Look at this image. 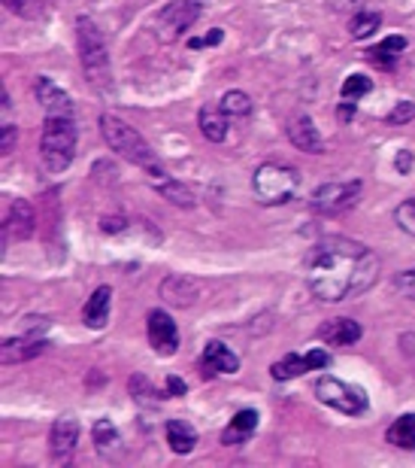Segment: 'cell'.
<instances>
[{"label": "cell", "instance_id": "20", "mask_svg": "<svg viewBox=\"0 0 415 468\" xmlns=\"http://www.w3.org/2000/svg\"><path fill=\"white\" fill-rule=\"evenodd\" d=\"M110 301H112V289L110 286H100L95 295L85 301L82 308V323L88 329H104L106 319H110Z\"/></svg>", "mask_w": 415, "mask_h": 468}, {"label": "cell", "instance_id": "16", "mask_svg": "<svg viewBox=\"0 0 415 468\" xmlns=\"http://www.w3.org/2000/svg\"><path fill=\"white\" fill-rule=\"evenodd\" d=\"M227 119L231 116H227L221 104H204L197 113V125L210 144H221L227 137Z\"/></svg>", "mask_w": 415, "mask_h": 468}, {"label": "cell", "instance_id": "22", "mask_svg": "<svg viewBox=\"0 0 415 468\" xmlns=\"http://www.w3.org/2000/svg\"><path fill=\"white\" fill-rule=\"evenodd\" d=\"M167 444H170V450H173V453L185 456V453L195 450L197 432L191 429V425L185 423V420H170V423H167Z\"/></svg>", "mask_w": 415, "mask_h": 468}, {"label": "cell", "instance_id": "15", "mask_svg": "<svg viewBox=\"0 0 415 468\" xmlns=\"http://www.w3.org/2000/svg\"><path fill=\"white\" fill-rule=\"evenodd\" d=\"M46 340L37 338V335H21V338H10L4 340V347H0V362L4 365H16V362H25V359H34L40 356L42 350H46Z\"/></svg>", "mask_w": 415, "mask_h": 468}, {"label": "cell", "instance_id": "5", "mask_svg": "<svg viewBox=\"0 0 415 468\" xmlns=\"http://www.w3.org/2000/svg\"><path fill=\"white\" fill-rule=\"evenodd\" d=\"M252 186H255V195L261 198L264 204L276 207V204H285L297 195L300 176L295 168L279 165V161H267V165H261L255 170Z\"/></svg>", "mask_w": 415, "mask_h": 468}, {"label": "cell", "instance_id": "9", "mask_svg": "<svg viewBox=\"0 0 415 468\" xmlns=\"http://www.w3.org/2000/svg\"><path fill=\"white\" fill-rule=\"evenodd\" d=\"M331 365V356H327L325 350H319V347H312L310 353H304V356H297V353H288V356H282L279 362H273V378L276 380H291V378H300V374L306 371H319V368H327Z\"/></svg>", "mask_w": 415, "mask_h": 468}, {"label": "cell", "instance_id": "32", "mask_svg": "<svg viewBox=\"0 0 415 468\" xmlns=\"http://www.w3.org/2000/svg\"><path fill=\"white\" fill-rule=\"evenodd\" d=\"M415 119V104L412 101H397L395 110L388 113V125H406Z\"/></svg>", "mask_w": 415, "mask_h": 468}, {"label": "cell", "instance_id": "39", "mask_svg": "<svg viewBox=\"0 0 415 468\" xmlns=\"http://www.w3.org/2000/svg\"><path fill=\"white\" fill-rule=\"evenodd\" d=\"M352 113H355V104L342 98V104L336 106V116H340V119H352Z\"/></svg>", "mask_w": 415, "mask_h": 468}, {"label": "cell", "instance_id": "26", "mask_svg": "<svg viewBox=\"0 0 415 468\" xmlns=\"http://www.w3.org/2000/svg\"><path fill=\"white\" fill-rule=\"evenodd\" d=\"M406 49V37H400V34H395V37L382 40L379 46L370 49V58H373L376 64H382V67H391V64L397 61V55Z\"/></svg>", "mask_w": 415, "mask_h": 468}, {"label": "cell", "instance_id": "4", "mask_svg": "<svg viewBox=\"0 0 415 468\" xmlns=\"http://www.w3.org/2000/svg\"><path fill=\"white\" fill-rule=\"evenodd\" d=\"M76 46H80V61L88 82L91 85L110 82V49H106V37L95 19L88 16L76 19Z\"/></svg>", "mask_w": 415, "mask_h": 468}, {"label": "cell", "instance_id": "3", "mask_svg": "<svg viewBox=\"0 0 415 468\" xmlns=\"http://www.w3.org/2000/svg\"><path fill=\"white\" fill-rule=\"evenodd\" d=\"M76 122L70 116H49L42 122V137H40V159L52 174H61L73 165L76 159Z\"/></svg>", "mask_w": 415, "mask_h": 468}, {"label": "cell", "instance_id": "36", "mask_svg": "<svg viewBox=\"0 0 415 468\" xmlns=\"http://www.w3.org/2000/svg\"><path fill=\"white\" fill-rule=\"evenodd\" d=\"M395 165H397V170H400V174H410V170H412V165H415V159H412V152H410V149H400Z\"/></svg>", "mask_w": 415, "mask_h": 468}, {"label": "cell", "instance_id": "34", "mask_svg": "<svg viewBox=\"0 0 415 468\" xmlns=\"http://www.w3.org/2000/svg\"><path fill=\"white\" fill-rule=\"evenodd\" d=\"M225 40V31L221 27H216V31H210L206 37H195V40H188V46L191 49H204V46H216V43Z\"/></svg>", "mask_w": 415, "mask_h": 468}, {"label": "cell", "instance_id": "12", "mask_svg": "<svg viewBox=\"0 0 415 468\" xmlns=\"http://www.w3.org/2000/svg\"><path fill=\"white\" fill-rule=\"evenodd\" d=\"M34 95H37V101L42 104V110H46L49 116H73V98H70L58 82L49 80V76H37Z\"/></svg>", "mask_w": 415, "mask_h": 468}, {"label": "cell", "instance_id": "8", "mask_svg": "<svg viewBox=\"0 0 415 468\" xmlns=\"http://www.w3.org/2000/svg\"><path fill=\"white\" fill-rule=\"evenodd\" d=\"M206 6H210V0H173V4L158 16V37L164 43L179 40L200 16H204Z\"/></svg>", "mask_w": 415, "mask_h": 468}, {"label": "cell", "instance_id": "2", "mask_svg": "<svg viewBox=\"0 0 415 468\" xmlns=\"http://www.w3.org/2000/svg\"><path fill=\"white\" fill-rule=\"evenodd\" d=\"M100 131H104V140L110 144L112 152H119L125 161H131V165L149 170V174H152V180H155V176H164L158 155H155L152 146H149L146 140L140 137L137 128L121 122V119L112 116V113H104V116H100Z\"/></svg>", "mask_w": 415, "mask_h": 468}, {"label": "cell", "instance_id": "18", "mask_svg": "<svg viewBox=\"0 0 415 468\" xmlns=\"http://www.w3.org/2000/svg\"><path fill=\"white\" fill-rule=\"evenodd\" d=\"M161 298L173 304V308H188V304L197 301V283L182 274H170L161 283Z\"/></svg>", "mask_w": 415, "mask_h": 468}, {"label": "cell", "instance_id": "24", "mask_svg": "<svg viewBox=\"0 0 415 468\" xmlns=\"http://www.w3.org/2000/svg\"><path fill=\"white\" fill-rule=\"evenodd\" d=\"M152 183H155V189H158L170 204H176V207L188 210V207H195V204H197V201H195V195H191V191L185 189L179 180H173V176L164 174V176H155Z\"/></svg>", "mask_w": 415, "mask_h": 468}, {"label": "cell", "instance_id": "30", "mask_svg": "<svg viewBox=\"0 0 415 468\" xmlns=\"http://www.w3.org/2000/svg\"><path fill=\"white\" fill-rule=\"evenodd\" d=\"M4 6L19 19H40L42 16V0H4Z\"/></svg>", "mask_w": 415, "mask_h": 468}, {"label": "cell", "instance_id": "28", "mask_svg": "<svg viewBox=\"0 0 415 468\" xmlns=\"http://www.w3.org/2000/svg\"><path fill=\"white\" fill-rule=\"evenodd\" d=\"M379 25H382V16L379 12H357V16L352 19V25H349V31H352L355 40H367L373 37V34L379 31Z\"/></svg>", "mask_w": 415, "mask_h": 468}, {"label": "cell", "instance_id": "21", "mask_svg": "<svg viewBox=\"0 0 415 468\" xmlns=\"http://www.w3.org/2000/svg\"><path fill=\"white\" fill-rule=\"evenodd\" d=\"M255 425H257V410H252V408L237 410V414H234V420L227 423V429L221 432V444H227V447L242 444L255 432Z\"/></svg>", "mask_w": 415, "mask_h": 468}, {"label": "cell", "instance_id": "19", "mask_svg": "<svg viewBox=\"0 0 415 468\" xmlns=\"http://www.w3.org/2000/svg\"><path fill=\"white\" fill-rule=\"evenodd\" d=\"M6 238H16L25 240L34 234V207L27 201H12L10 213H6V222H4Z\"/></svg>", "mask_w": 415, "mask_h": 468}, {"label": "cell", "instance_id": "7", "mask_svg": "<svg viewBox=\"0 0 415 468\" xmlns=\"http://www.w3.org/2000/svg\"><path fill=\"white\" fill-rule=\"evenodd\" d=\"M364 191L361 180H340V183H325L312 195V210L321 216H340V213L352 210Z\"/></svg>", "mask_w": 415, "mask_h": 468}, {"label": "cell", "instance_id": "10", "mask_svg": "<svg viewBox=\"0 0 415 468\" xmlns=\"http://www.w3.org/2000/svg\"><path fill=\"white\" fill-rule=\"evenodd\" d=\"M76 444H80V420H76V414H61L49 432V450L58 463H67L76 453Z\"/></svg>", "mask_w": 415, "mask_h": 468}, {"label": "cell", "instance_id": "27", "mask_svg": "<svg viewBox=\"0 0 415 468\" xmlns=\"http://www.w3.org/2000/svg\"><path fill=\"white\" fill-rule=\"evenodd\" d=\"M221 106H225V113L231 119H249V116H252V98H249L246 91H240V89L225 91Z\"/></svg>", "mask_w": 415, "mask_h": 468}, {"label": "cell", "instance_id": "11", "mask_svg": "<svg viewBox=\"0 0 415 468\" xmlns=\"http://www.w3.org/2000/svg\"><path fill=\"white\" fill-rule=\"evenodd\" d=\"M146 332H149V344L155 347L158 356H173L179 350V329L167 310H152L146 323Z\"/></svg>", "mask_w": 415, "mask_h": 468}, {"label": "cell", "instance_id": "35", "mask_svg": "<svg viewBox=\"0 0 415 468\" xmlns=\"http://www.w3.org/2000/svg\"><path fill=\"white\" fill-rule=\"evenodd\" d=\"M16 144V125H4V137H0V155H10Z\"/></svg>", "mask_w": 415, "mask_h": 468}, {"label": "cell", "instance_id": "33", "mask_svg": "<svg viewBox=\"0 0 415 468\" xmlns=\"http://www.w3.org/2000/svg\"><path fill=\"white\" fill-rule=\"evenodd\" d=\"M395 289L403 298H412L415 301V271H403V274H397V280H395Z\"/></svg>", "mask_w": 415, "mask_h": 468}, {"label": "cell", "instance_id": "23", "mask_svg": "<svg viewBox=\"0 0 415 468\" xmlns=\"http://www.w3.org/2000/svg\"><path fill=\"white\" fill-rule=\"evenodd\" d=\"M385 441L400 447V450H415V414L397 417V420L388 425V432H385Z\"/></svg>", "mask_w": 415, "mask_h": 468}, {"label": "cell", "instance_id": "29", "mask_svg": "<svg viewBox=\"0 0 415 468\" xmlns=\"http://www.w3.org/2000/svg\"><path fill=\"white\" fill-rule=\"evenodd\" d=\"M370 91H373V80L364 74H352L342 82V98H346V101H357V98L370 95Z\"/></svg>", "mask_w": 415, "mask_h": 468}, {"label": "cell", "instance_id": "37", "mask_svg": "<svg viewBox=\"0 0 415 468\" xmlns=\"http://www.w3.org/2000/svg\"><path fill=\"white\" fill-rule=\"evenodd\" d=\"M104 231H106V234L125 231V216H121V219H116V216H106V219H104Z\"/></svg>", "mask_w": 415, "mask_h": 468}, {"label": "cell", "instance_id": "13", "mask_svg": "<svg viewBox=\"0 0 415 468\" xmlns=\"http://www.w3.org/2000/svg\"><path fill=\"white\" fill-rule=\"evenodd\" d=\"M288 140L291 146H297L300 152H310V155H321L325 152V140H321L316 122L310 116H291L288 119Z\"/></svg>", "mask_w": 415, "mask_h": 468}, {"label": "cell", "instance_id": "14", "mask_svg": "<svg viewBox=\"0 0 415 468\" xmlns=\"http://www.w3.org/2000/svg\"><path fill=\"white\" fill-rule=\"evenodd\" d=\"M200 368H204L206 378H216V374H237L240 359L234 356L221 340H210L204 350V359H200Z\"/></svg>", "mask_w": 415, "mask_h": 468}, {"label": "cell", "instance_id": "6", "mask_svg": "<svg viewBox=\"0 0 415 468\" xmlns=\"http://www.w3.org/2000/svg\"><path fill=\"white\" fill-rule=\"evenodd\" d=\"M316 399L321 404H327V408L346 414V417H361L364 410L370 408L364 389H357V386H352V383H346L340 378H331V374H325V378L316 380Z\"/></svg>", "mask_w": 415, "mask_h": 468}, {"label": "cell", "instance_id": "1", "mask_svg": "<svg viewBox=\"0 0 415 468\" xmlns=\"http://www.w3.org/2000/svg\"><path fill=\"white\" fill-rule=\"evenodd\" d=\"M379 280V259L370 246L349 238H325L306 259V286L321 301H349Z\"/></svg>", "mask_w": 415, "mask_h": 468}, {"label": "cell", "instance_id": "25", "mask_svg": "<svg viewBox=\"0 0 415 468\" xmlns=\"http://www.w3.org/2000/svg\"><path fill=\"white\" fill-rule=\"evenodd\" d=\"M95 447H97V453H104V456H112V453L121 447V435H119V429L112 425V420H97L95 425Z\"/></svg>", "mask_w": 415, "mask_h": 468}, {"label": "cell", "instance_id": "17", "mask_svg": "<svg viewBox=\"0 0 415 468\" xmlns=\"http://www.w3.org/2000/svg\"><path fill=\"white\" fill-rule=\"evenodd\" d=\"M319 338L331 347H349V344H355V340H361V325L349 316L327 319V323L319 329Z\"/></svg>", "mask_w": 415, "mask_h": 468}, {"label": "cell", "instance_id": "38", "mask_svg": "<svg viewBox=\"0 0 415 468\" xmlns=\"http://www.w3.org/2000/svg\"><path fill=\"white\" fill-rule=\"evenodd\" d=\"M167 395H173V399L185 395V383L179 380V378H167Z\"/></svg>", "mask_w": 415, "mask_h": 468}, {"label": "cell", "instance_id": "31", "mask_svg": "<svg viewBox=\"0 0 415 468\" xmlns=\"http://www.w3.org/2000/svg\"><path fill=\"white\" fill-rule=\"evenodd\" d=\"M395 222L400 225V231L415 234V198H406V201L397 204L395 210Z\"/></svg>", "mask_w": 415, "mask_h": 468}]
</instances>
